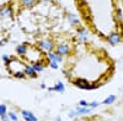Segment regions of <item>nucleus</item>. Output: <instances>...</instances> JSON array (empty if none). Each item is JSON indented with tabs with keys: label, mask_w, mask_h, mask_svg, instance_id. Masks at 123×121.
I'll return each mask as SVG.
<instances>
[{
	"label": "nucleus",
	"mask_w": 123,
	"mask_h": 121,
	"mask_svg": "<svg viewBox=\"0 0 123 121\" xmlns=\"http://www.w3.org/2000/svg\"><path fill=\"white\" fill-rule=\"evenodd\" d=\"M21 0H0V47L7 43L20 12Z\"/></svg>",
	"instance_id": "nucleus-3"
},
{
	"label": "nucleus",
	"mask_w": 123,
	"mask_h": 121,
	"mask_svg": "<svg viewBox=\"0 0 123 121\" xmlns=\"http://www.w3.org/2000/svg\"><path fill=\"white\" fill-rule=\"evenodd\" d=\"M115 60L107 50L90 42L71 49L63 66L69 83L81 89H96L108 83L115 74Z\"/></svg>",
	"instance_id": "nucleus-1"
},
{
	"label": "nucleus",
	"mask_w": 123,
	"mask_h": 121,
	"mask_svg": "<svg viewBox=\"0 0 123 121\" xmlns=\"http://www.w3.org/2000/svg\"><path fill=\"white\" fill-rule=\"evenodd\" d=\"M89 31L111 44L122 40L123 18L118 0H73Z\"/></svg>",
	"instance_id": "nucleus-2"
}]
</instances>
